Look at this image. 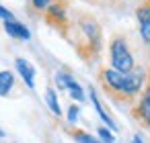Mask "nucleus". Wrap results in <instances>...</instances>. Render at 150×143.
<instances>
[{
    "instance_id": "obj_1",
    "label": "nucleus",
    "mask_w": 150,
    "mask_h": 143,
    "mask_svg": "<svg viewBox=\"0 0 150 143\" xmlns=\"http://www.w3.org/2000/svg\"><path fill=\"white\" fill-rule=\"evenodd\" d=\"M99 82L103 86V92L121 104H134L144 88L146 82V70L134 68L132 72H117L113 68H103L99 72Z\"/></svg>"
},
{
    "instance_id": "obj_2",
    "label": "nucleus",
    "mask_w": 150,
    "mask_h": 143,
    "mask_svg": "<svg viewBox=\"0 0 150 143\" xmlns=\"http://www.w3.org/2000/svg\"><path fill=\"white\" fill-rule=\"evenodd\" d=\"M66 39L72 41L74 49L82 61L95 63L99 59L101 49H103V31H101L95 17L80 15L78 21H74V23L70 21V29H68Z\"/></svg>"
},
{
    "instance_id": "obj_3",
    "label": "nucleus",
    "mask_w": 150,
    "mask_h": 143,
    "mask_svg": "<svg viewBox=\"0 0 150 143\" xmlns=\"http://www.w3.org/2000/svg\"><path fill=\"white\" fill-rule=\"evenodd\" d=\"M109 61H111V68L117 70V72H132L136 68V59H134V53L127 45L125 35L115 33L111 37V41H109Z\"/></svg>"
},
{
    "instance_id": "obj_4",
    "label": "nucleus",
    "mask_w": 150,
    "mask_h": 143,
    "mask_svg": "<svg viewBox=\"0 0 150 143\" xmlns=\"http://www.w3.org/2000/svg\"><path fill=\"white\" fill-rule=\"evenodd\" d=\"M132 116L146 129H150V68L146 70V82L138 96V100L132 106Z\"/></svg>"
},
{
    "instance_id": "obj_5",
    "label": "nucleus",
    "mask_w": 150,
    "mask_h": 143,
    "mask_svg": "<svg viewBox=\"0 0 150 143\" xmlns=\"http://www.w3.org/2000/svg\"><path fill=\"white\" fill-rule=\"evenodd\" d=\"M43 17H45L47 25L54 27L62 37L68 35L70 19H68V13H66V4H64V2H52V4L43 10Z\"/></svg>"
},
{
    "instance_id": "obj_6",
    "label": "nucleus",
    "mask_w": 150,
    "mask_h": 143,
    "mask_svg": "<svg viewBox=\"0 0 150 143\" xmlns=\"http://www.w3.org/2000/svg\"><path fill=\"white\" fill-rule=\"evenodd\" d=\"M136 21H138V31L144 47L150 51V0H142L136 6Z\"/></svg>"
},
{
    "instance_id": "obj_7",
    "label": "nucleus",
    "mask_w": 150,
    "mask_h": 143,
    "mask_svg": "<svg viewBox=\"0 0 150 143\" xmlns=\"http://www.w3.org/2000/svg\"><path fill=\"white\" fill-rule=\"evenodd\" d=\"M56 84H58V88H64L76 102H84V90H82V86L68 72H58L56 74Z\"/></svg>"
},
{
    "instance_id": "obj_8",
    "label": "nucleus",
    "mask_w": 150,
    "mask_h": 143,
    "mask_svg": "<svg viewBox=\"0 0 150 143\" xmlns=\"http://www.w3.org/2000/svg\"><path fill=\"white\" fill-rule=\"evenodd\" d=\"M2 27H4V31L13 37V39H21V41H27L29 37H31V33H29V29L23 25V23H19L15 17L13 19H8V21H2Z\"/></svg>"
},
{
    "instance_id": "obj_9",
    "label": "nucleus",
    "mask_w": 150,
    "mask_h": 143,
    "mask_svg": "<svg viewBox=\"0 0 150 143\" xmlns=\"http://www.w3.org/2000/svg\"><path fill=\"white\" fill-rule=\"evenodd\" d=\"M15 68H17L19 76L23 78V82L27 84V88H35V68L27 59H23V57L15 59Z\"/></svg>"
},
{
    "instance_id": "obj_10",
    "label": "nucleus",
    "mask_w": 150,
    "mask_h": 143,
    "mask_svg": "<svg viewBox=\"0 0 150 143\" xmlns=\"http://www.w3.org/2000/svg\"><path fill=\"white\" fill-rule=\"evenodd\" d=\"M91 102H93V106H95V110H97V114L101 116V121L111 129V131H117V123L111 119V114L103 108V104H101V100H99V96H97V92L95 90H91Z\"/></svg>"
},
{
    "instance_id": "obj_11",
    "label": "nucleus",
    "mask_w": 150,
    "mask_h": 143,
    "mask_svg": "<svg viewBox=\"0 0 150 143\" xmlns=\"http://www.w3.org/2000/svg\"><path fill=\"white\" fill-rule=\"evenodd\" d=\"M13 86H15V74L11 70H2L0 72V96H8Z\"/></svg>"
},
{
    "instance_id": "obj_12",
    "label": "nucleus",
    "mask_w": 150,
    "mask_h": 143,
    "mask_svg": "<svg viewBox=\"0 0 150 143\" xmlns=\"http://www.w3.org/2000/svg\"><path fill=\"white\" fill-rule=\"evenodd\" d=\"M45 102H47L50 110H52L56 116L62 114V108H60V104H58V96H56V90H54V88H47V90H45Z\"/></svg>"
},
{
    "instance_id": "obj_13",
    "label": "nucleus",
    "mask_w": 150,
    "mask_h": 143,
    "mask_svg": "<svg viewBox=\"0 0 150 143\" xmlns=\"http://www.w3.org/2000/svg\"><path fill=\"white\" fill-rule=\"evenodd\" d=\"M74 139H76L78 143H103L101 139H97V137L88 135L86 131H74Z\"/></svg>"
},
{
    "instance_id": "obj_14",
    "label": "nucleus",
    "mask_w": 150,
    "mask_h": 143,
    "mask_svg": "<svg viewBox=\"0 0 150 143\" xmlns=\"http://www.w3.org/2000/svg\"><path fill=\"white\" fill-rule=\"evenodd\" d=\"M99 137H101V141H103V143H113V141H115V137H113L111 129H105V127H99Z\"/></svg>"
},
{
    "instance_id": "obj_15",
    "label": "nucleus",
    "mask_w": 150,
    "mask_h": 143,
    "mask_svg": "<svg viewBox=\"0 0 150 143\" xmlns=\"http://www.w3.org/2000/svg\"><path fill=\"white\" fill-rule=\"evenodd\" d=\"M52 2H64V0H31V4H33L37 10H45Z\"/></svg>"
},
{
    "instance_id": "obj_16",
    "label": "nucleus",
    "mask_w": 150,
    "mask_h": 143,
    "mask_svg": "<svg viewBox=\"0 0 150 143\" xmlns=\"http://www.w3.org/2000/svg\"><path fill=\"white\" fill-rule=\"evenodd\" d=\"M76 119H78V106L72 104V106L68 108V121H70V123H76Z\"/></svg>"
},
{
    "instance_id": "obj_17",
    "label": "nucleus",
    "mask_w": 150,
    "mask_h": 143,
    "mask_svg": "<svg viewBox=\"0 0 150 143\" xmlns=\"http://www.w3.org/2000/svg\"><path fill=\"white\" fill-rule=\"evenodd\" d=\"M15 15L8 10V8H4V6H0V21H8V19H13Z\"/></svg>"
},
{
    "instance_id": "obj_18",
    "label": "nucleus",
    "mask_w": 150,
    "mask_h": 143,
    "mask_svg": "<svg viewBox=\"0 0 150 143\" xmlns=\"http://www.w3.org/2000/svg\"><path fill=\"white\" fill-rule=\"evenodd\" d=\"M132 143H144V141H142V137H140V135H134V139H132Z\"/></svg>"
},
{
    "instance_id": "obj_19",
    "label": "nucleus",
    "mask_w": 150,
    "mask_h": 143,
    "mask_svg": "<svg viewBox=\"0 0 150 143\" xmlns=\"http://www.w3.org/2000/svg\"><path fill=\"white\" fill-rule=\"evenodd\" d=\"M0 137H4V131H2V129H0Z\"/></svg>"
}]
</instances>
